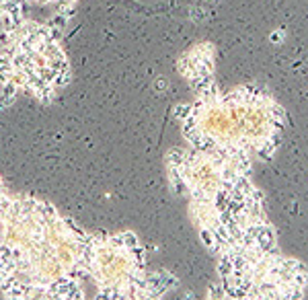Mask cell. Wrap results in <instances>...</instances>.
<instances>
[{
    "mask_svg": "<svg viewBox=\"0 0 308 300\" xmlns=\"http://www.w3.org/2000/svg\"><path fill=\"white\" fill-rule=\"evenodd\" d=\"M212 60L210 45H195L179 60V72L197 93L193 103L177 109L185 140L191 148L247 165L273 161L286 128V109L273 95L253 85L220 93Z\"/></svg>",
    "mask_w": 308,
    "mask_h": 300,
    "instance_id": "obj_1",
    "label": "cell"
}]
</instances>
